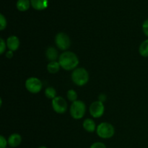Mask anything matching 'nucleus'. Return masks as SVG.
Listing matches in <instances>:
<instances>
[{
    "mask_svg": "<svg viewBox=\"0 0 148 148\" xmlns=\"http://www.w3.org/2000/svg\"><path fill=\"white\" fill-rule=\"evenodd\" d=\"M38 148H48V147H45V146H41V147H39Z\"/></svg>",
    "mask_w": 148,
    "mask_h": 148,
    "instance_id": "a878e982",
    "label": "nucleus"
},
{
    "mask_svg": "<svg viewBox=\"0 0 148 148\" xmlns=\"http://www.w3.org/2000/svg\"><path fill=\"white\" fill-rule=\"evenodd\" d=\"M86 111V106L84 102L76 101L72 103L70 107V114L75 119H80L84 116Z\"/></svg>",
    "mask_w": 148,
    "mask_h": 148,
    "instance_id": "7ed1b4c3",
    "label": "nucleus"
},
{
    "mask_svg": "<svg viewBox=\"0 0 148 148\" xmlns=\"http://www.w3.org/2000/svg\"><path fill=\"white\" fill-rule=\"evenodd\" d=\"M55 43L57 47L61 50H66L71 44L69 37L64 33H59L55 38Z\"/></svg>",
    "mask_w": 148,
    "mask_h": 148,
    "instance_id": "423d86ee",
    "label": "nucleus"
},
{
    "mask_svg": "<svg viewBox=\"0 0 148 148\" xmlns=\"http://www.w3.org/2000/svg\"><path fill=\"white\" fill-rule=\"evenodd\" d=\"M96 132L98 137L103 139L111 138L114 135V133H115L114 127L111 124L107 122L100 124L97 127Z\"/></svg>",
    "mask_w": 148,
    "mask_h": 148,
    "instance_id": "20e7f679",
    "label": "nucleus"
},
{
    "mask_svg": "<svg viewBox=\"0 0 148 148\" xmlns=\"http://www.w3.org/2000/svg\"><path fill=\"white\" fill-rule=\"evenodd\" d=\"M90 148H106V146L103 143L97 142V143H93V144L90 147Z\"/></svg>",
    "mask_w": 148,
    "mask_h": 148,
    "instance_id": "412c9836",
    "label": "nucleus"
},
{
    "mask_svg": "<svg viewBox=\"0 0 148 148\" xmlns=\"http://www.w3.org/2000/svg\"><path fill=\"white\" fill-rule=\"evenodd\" d=\"M72 79L75 85L83 86L89 80V75L84 68H77L72 74Z\"/></svg>",
    "mask_w": 148,
    "mask_h": 148,
    "instance_id": "f03ea898",
    "label": "nucleus"
},
{
    "mask_svg": "<svg viewBox=\"0 0 148 148\" xmlns=\"http://www.w3.org/2000/svg\"><path fill=\"white\" fill-rule=\"evenodd\" d=\"M83 127L88 132H93L95 129H96L95 123L94 122V121H92V119H87L84 121Z\"/></svg>",
    "mask_w": 148,
    "mask_h": 148,
    "instance_id": "ddd939ff",
    "label": "nucleus"
},
{
    "mask_svg": "<svg viewBox=\"0 0 148 148\" xmlns=\"http://www.w3.org/2000/svg\"><path fill=\"white\" fill-rule=\"evenodd\" d=\"M8 144V142L7 141L5 138L2 135L0 136V148H7V145Z\"/></svg>",
    "mask_w": 148,
    "mask_h": 148,
    "instance_id": "aec40b11",
    "label": "nucleus"
},
{
    "mask_svg": "<svg viewBox=\"0 0 148 148\" xmlns=\"http://www.w3.org/2000/svg\"><path fill=\"white\" fill-rule=\"evenodd\" d=\"M60 64H59V62H51L49 64L47 65V69L49 71V72L51 74H55L56 72H59V70L60 69Z\"/></svg>",
    "mask_w": 148,
    "mask_h": 148,
    "instance_id": "2eb2a0df",
    "label": "nucleus"
},
{
    "mask_svg": "<svg viewBox=\"0 0 148 148\" xmlns=\"http://www.w3.org/2000/svg\"><path fill=\"white\" fill-rule=\"evenodd\" d=\"M7 27V20L2 14H0V30H3Z\"/></svg>",
    "mask_w": 148,
    "mask_h": 148,
    "instance_id": "6ab92c4d",
    "label": "nucleus"
},
{
    "mask_svg": "<svg viewBox=\"0 0 148 148\" xmlns=\"http://www.w3.org/2000/svg\"><path fill=\"white\" fill-rule=\"evenodd\" d=\"M139 52L143 57H148V39L144 40L140 44L139 48Z\"/></svg>",
    "mask_w": 148,
    "mask_h": 148,
    "instance_id": "dca6fc26",
    "label": "nucleus"
},
{
    "mask_svg": "<svg viewBox=\"0 0 148 148\" xmlns=\"http://www.w3.org/2000/svg\"><path fill=\"white\" fill-rule=\"evenodd\" d=\"M143 30L146 36L148 37V19L145 20L143 24Z\"/></svg>",
    "mask_w": 148,
    "mask_h": 148,
    "instance_id": "4be33fe9",
    "label": "nucleus"
},
{
    "mask_svg": "<svg viewBox=\"0 0 148 148\" xmlns=\"http://www.w3.org/2000/svg\"><path fill=\"white\" fill-rule=\"evenodd\" d=\"M0 53L2 54L4 51H5V49H6V43L4 42V40H3L2 38L0 39Z\"/></svg>",
    "mask_w": 148,
    "mask_h": 148,
    "instance_id": "5701e85b",
    "label": "nucleus"
},
{
    "mask_svg": "<svg viewBox=\"0 0 148 148\" xmlns=\"http://www.w3.org/2000/svg\"><path fill=\"white\" fill-rule=\"evenodd\" d=\"M7 48L10 49V51H12L17 50V49L20 46L19 38L15 36H10L7 40Z\"/></svg>",
    "mask_w": 148,
    "mask_h": 148,
    "instance_id": "1a4fd4ad",
    "label": "nucleus"
},
{
    "mask_svg": "<svg viewBox=\"0 0 148 148\" xmlns=\"http://www.w3.org/2000/svg\"><path fill=\"white\" fill-rule=\"evenodd\" d=\"M59 63L61 67L65 70H72L77 66L79 59L73 52L65 51L59 57Z\"/></svg>",
    "mask_w": 148,
    "mask_h": 148,
    "instance_id": "f257e3e1",
    "label": "nucleus"
},
{
    "mask_svg": "<svg viewBox=\"0 0 148 148\" xmlns=\"http://www.w3.org/2000/svg\"><path fill=\"white\" fill-rule=\"evenodd\" d=\"M52 107L58 114H64L67 110V103L62 97L56 96L52 100Z\"/></svg>",
    "mask_w": 148,
    "mask_h": 148,
    "instance_id": "0eeeda50",
    "label": "nucleus"
},
{
    "mask_svg": "<svg viewBox=\"0 0 148 148\" xmlns=\"http://www.w3.org/2000/svg\"><path fill=\"white\" fill-rule=\"evenodd\" d=\"M106 100V95L105 94H101L98 97V101H101V102L103 103Z\"/></svg>",
    "mask_w": 148,
    "mask_h": 148,
    "instance_id": "b1692460",
    "label": "nucleus"
},
{
    "mask_svg": "<svg viewBox=\"0 0 148 148\" xmlns=\"http://www.w3.org/2000/svg\"><path fill=\"white\" fill-rule=\"evenodd\" d=\"M32 7L36 10H43L48 7V0H30Z\"/></svg>",
    "mask_w": 148,
    "mask_h": 148,
    "instance_id": "9b49d317",
    "label": "nucleus"
},
{
    "mask_svg": "<svg viewBox=\"0 0 148 148\" xmlns=\"http://www.w3.org/2000/svg\"><path fill=\"white\" fill-rule=\"evenodd\" d=\"M45 95L49 99H54L56 97V91L52 87H49L45 90Z\"/></svg>",
    "mask_w": 148,
    "mask_h": 148,
    "instance_id": "f3484780",
    "label": "nucleus"
},
{
    "mask_svg": "<svg viewBox=\"0 0 148 148\" xmlns=\"http://www.w3.org/2000/svg\"><path fill=\"white\" fill-rule=\"evenodd\" d=\"M46 56L51 62H55L58 58V51L55 48L49 47L46 50Z\"/></svg>",
    "mask_w": 148,
    "mask_h": 148,
    "instance_id": "f8f14e48",
    "label": "nucleus"
},
{
    "mask_svg": "<svg viewBox=\"0 0 148 148\" xmlns=\"http://www.w3.org/2000/svg\"><path fill=\"white\" fill-rule=\"evenodd\" d=\"M42 82L38 78L30 77L26 80L25 88L31 93H38L42 89Z\"/></svg>",
    "mask_w": 148,
    "mask_h": 148,
    "instance_id": "39448f33",
    "label": "nucleus"
},
{
    "mask_svg": "<svg viewBox=\"0 0 148 148\" xmlns=\"http://www.w3.org/2000/svg\"><path fill=\"white\" fill-rule=\"evenodd\" d=\"M30 4H31L30 1H29V0H18L17 1L16 6H17V8L19 11L25 12L28 10Z\"/></svg>",
    "mask_w": 148,
    "mask_h": 148,
    "instance_id": "4468645a",
    "label": "nucleus"
},
{
    "mask_svg": "<svg viewBox=\"0 0 148 148\" xmlns=\"http://www.w3.org/2000/svg\"><path fill=\"white\" fill-rule=\"evenodd\" d=\"M6 56H7L8 59H11V58H12L13 51H8L6 53Z\"/></svg>",
    "mask_w": 148,
    "mask_h": 148,
    "instance_id": "393cba45",
    "label": "nucleus"
},
{
    "mask_svg": "<svg viewBox=\"0 0 148 148\" xmlns=\"http://www.w3.org/2000/svg\"><path fill=\"white\" fill-rule=\"evenodd\" d=\"M105 107L103 103L99 101H95L90 106V113L94 118H100L103 114Z\"/></svg>",
    "mask_w": 148,
    "mask_h": 148,
    "instance_id": "6e6552de",
    "label": "nucleus"
},
{
    "mask_svg": "<svg viewBox=\"0 0 148 148\" xmlns=\"http://www.w3.org/2000/svg\"><path fill=\"white\" fill-rule=\"evenodd\" d=\"M7 142H8V145L10 147H16L20 145V143H21L22 137L19 134L14 133L9 137Z\"/></svg>",
    "mask_w": 148,
    "mask_h": 148,
    "instance_id": "9d476101",
    "label": "nucleus"
},
{
    "mask_svg": "<svg viewBox=\"0 0 148 148\" xmlns=\"http://www.w3.org/2000/svg\"><path fill=\"white\" fill-rule=\"evenodd\" d=\"M67 98L70 101L75 102L77 98V94L74 90H69L67 92Z\"/></svg>",
    "mask_w": 148,
    "mask_h": 148,
    "instance_id": "a211bd4d",
    "label": "nucleus"
}]
</instances>
